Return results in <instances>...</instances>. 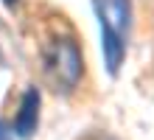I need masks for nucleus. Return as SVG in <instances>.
<instances>
[{"instance_id":"nucleus-1","label":"nucleus","mask_w":154,"mask_h":140,"mask_svg":"<svg viewBox=\"0 0 154 140\" xmlns=\"http://www.w3.org/2000/svg\"><path fill=\"white\" fill-rule=\"evenodd\" d=\"M42 70L53 84V90L65 92V95L79 90L81 79H84V53L70 31L59 28L42 42Z\"/></svg>"},{"instance_id":"nucleus-2","label":"nucleus","mask_w":154,"mask_h":140,"mask_svg":"<svg viewBox=\"0 0 154 140\" xmlns=\"http://www.w3.org/2000/svg\"><path fill=\"white\" fill-rule=\"evenodd\" d=\"M98 25H101V51L109 76H118L126 59V39L132 28V3L129 0H93Z\"/></svg>"},{"instance_id":"nucleus-3","label":"nucleus","mask_w":154,"mask_h":140,"mask_svg":"<svg viewBox=\"0 0 154 140\" xmlns=\"http://www.w3.org/2000/svg\"><path fill=\"white\" fill-rule=\"evenodd\" d=\"M39 107H42V95H39V87H28L20 98V107H17V115H14V135L28 140L39 126Z\"/></svg>"},{"instance_id":"nucleus-4","label":"nucleus","mask_w":154,"mask_h":140,"mask_svg":"<svg viewBox=\"0 0 154 140\" xmlns=\"http://www.w3.org/2000/svg\"><path fill=\"white\" fill-rule=\"evenodd\" d=\"M0 140H8V126L0 120Z\"/></svg>"},{"instance_id":"nucleus-5","label":"nucleus","mask_w":154,"mask_h":140,"mask_svg":"<svg viewBox=\"0 0 154 140\" xmlns=\"http://www.w3.org/2000/svg\"><path fill=\"white\" fill-rule=\"evenodd\" d=\"M3 6L6 8H17V6H20V0H3Z\"/></svg>"}]
</instances>
